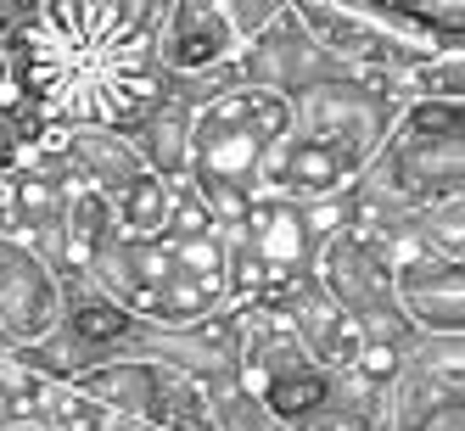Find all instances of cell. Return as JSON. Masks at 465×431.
I'll use <instances>...</instances> for the list:
<instances>
[{"label": "cell", "instance_id": "1", "mask_svg": "<svg viewBox=\"0 0 465 431\" xmlns=\"http://www.w3.org/2000/svg\"><path fill=\"white\" fill-rule=\"evenodd\" d=\"M224 51H230L224 23H219V17H191L185 34L169 45V62H174L180 73H196V68H208V62H219Z\"/></svg>", "mask_w": 465, "mask_h": 431}, {"label": "cell", "instance_id": "2", "mask_svg": "<svg viewBox=\"0 0 465 431\" xmlns=\"http://www.w3.org/2000/svg\"><path fill=\"white\" fill-rule=\"evenodd\" d=\"M40 23H45V0H0V45L40 34Z\"/></svg>", "mask_w": 465, "mask_h": 431}, {"label": "cell", "instance_id": "3", "mask_svg": "<svg viewBox=\"0 0 465 431\" xmlns=\"http://www.w3.org/2000/svg\"><path fill=\"white\" fill-rule=\"evenodd\" d=\"M6 84H12V68H6V51H0V102H6Z\"/></svg>", "mask_w": 465, "mask_h": 431}]
</instances>
